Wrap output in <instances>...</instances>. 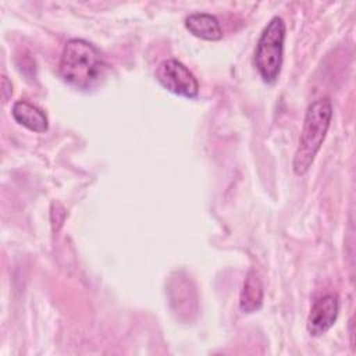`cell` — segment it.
Masks as SVG:
<instances>
[{
	"instance_id": "cell-4",
	"label": "cell",
	"mask_w": 356,
	"mask_h": 356,
	"mask_svg": "<svg viewBox=\"0 0 356 356\" xmlns=\"http://www.w3.org/2000/svg\"><path fill=\"white\" fill-rule=\"evenodd\" d=\"M156 79L168 92L193 99L199 93V83L195 75L178 60L168 58L156 68Z\"/></svg>"
},
{
	"instance_id": "cell-2",
	"label": "cell",
	"mask_w": 356,
	"mask_h": 356,
	"mask_svg": "<svg viewBox=\"0 0 356 356\" xmlns=\"http://www.w3.org/2000/svg\"><path fill=\"white\" fill-rule=\"evenodd\" d=\"M331 118L332 104L327 97L318 99L307 107L299 145L292 163L295 174L303 175L312 167L314 157L325 139Z\"/></svg>"
},
{
	"instance_id": "cell-5",
	"label": "cell",
	"mask_w": 356,
	"mask_h": 356,
	"mask_svg": "<svg viewBox=\"0 0 356 356\" xmlns=\"http://www.w3.org/2000/svg\"><path fill=\"white\" fill-rule=\"evenodd\" d=\"M339 313V299L335 293L317 299L310 309L306 328L312 337H321L337 321Z\"/></svg>"
},
{
	"instance_id": "cell-3",
	"label": "cell",
	"mask_w": 356,
	"mask_h": 356,
	"mask_svg": "<svg viewBox=\"0 0 356 356\" xmlns=\"http://www.w3.org/2000/svg\"><path fill=\"white\" fill-rule=\"evenodd\" d=\"M285 40V22L273 17L263 29L254 53L256 68L266 83H274L281 72Z\"/></svg>"
},
{
	"instance_id": "cell-1",
	"label": "cell",
	"mask_w": 356,
	"mask_h": 356,
	"mask_svg": "<svg viewBox=\"0 0 356 356\" xmlns=\"http://www.w3.org/2000/svg\"><path fill=\"white\" fill-rule=\"evenodd\" d=\"M104 61L99 50L83 39H71L64 44L60 58L61 78L76 89H92L103 78Z\"/></svg>"
},
{
	"instance_id": "cell-9",
	"label": "cell",
	"mask_w": 356,
	"mask_h": 356,
	"mask_svg": "<svg viewBox=\"0 0 356 356\" xmlns=\"http://www.w3.org/2000/svg\"><path fill=\"white\" fill-rule=\"evenodd\" d=\"M13 93V85L11 82L7 79L6 75L1 76V96H3V102L6 103L8 100V97Z\"/></svg>"
},
{
	"instance_id": "cell-7",
	"label": "cell",
	"mask_w": 356,
	"mask_h": 356,
	"mask_svg": "<svg viewBox=\"0 0 356 356\" xmlns=\"http://www.w3.org/2000/svg\"><path fill=\"white\" fill-rule=\"evenodd\" d=\"M186 29L196 38L204 40H220L222 31L218 19L207 13H193L185 18Z\"/></svg>"
},
{
	"instance_id": "cell-6",
	"label": "cell",
	"mask_w": 356,
	"mask_h": 356,
	"mask_svg": "<svg viewBox=\"0 0 356 356\" xmlns=\"http://www.w3.org/2000/svg\"><path fill=\"white\" fill-rule=\"evenodd\" d=\"M11 114L19 125L28 128L29 131L44 132L49 128V120L46 114L39 107L31 104L29 102H25V100L15 102L13 106Z\"/></svg>"
},
{
	"instance_id": "cell-8",
	"label": "cell",
	"mask_w": 356,
	"mask_h": 356,
	"mask_svg": "<svg viewBox=\"0 0 356 356\" xmlns=\"http://www.w3.org/2000/svg\"><path fill=\"white\" fill-rule=\"evenodd\" d=\"M263 305V285L259 274L249 270L239 295V309L243 313L257 312Z\"/></svg>"
}]
</instances>
